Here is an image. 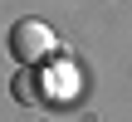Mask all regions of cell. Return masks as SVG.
<instances>
[{
	"label": "cell",
	"mask_w": 132,
	"mask_h": 122,
	"mask_svg": "<svg viewBox=\"0 0 132 122\" xmlns=\"http://www.w3.org/2000/svg\"><path fill=\"white\" fill-rule=\"evenodd\" d=\"M10 54H15L20 64L49 59V54H54V29H49L44 20H15V24H10Z\"/></svg>",
	"instance_id": "1"
}]
</instances>
